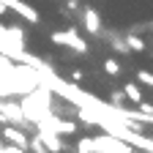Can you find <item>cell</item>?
Wrapping results in <instances>:
<instances>
[{
    "label": "cell",
    "mask_w": 153,
    "mask_h": 153,
    "mask_svg": "<svg viewBox=\"0 0 153 153\" xmlns=\"http://www.w3.org/2000/svg\"><path fill=\"white\" fill-rule=\"evenodd\" d=\"M19 109H22V118H25L27 123H36V126H38L41 120H47L49 115H52V96H49V90L38 85V88L30 90L27 96H22Z\"/></svg>",
    "instance_id": "cell-1"
},
{
    "label": "cell",
    "mask_w": 153,
    "mask_h": 153,
    "mask_svg": "<svg viewBox=\"0 0 153 153\" xmlns=\"http://www.w3.org/2000/svg\"><path fill=\"white\" fill-rule=\"evenodd\" d=\"M52 41L57 47H68L74 52H88V41L76 33V30H60V33H52Z\"/></svg>",
    "instance_id": "cell-2"
},
{
    "label": "cell",
    "mask_w": 153,
    "mask_h": 153,
    "mask_svg": "<svg viewBox=\"0 0 153 153\" xmlns=\"http://www.w3.org/2000/svg\"><path fill=\"white\" fill-rule=\"evenodd\" d=\"M96 153H134V150L131 145L109 137V134H101V137H96Z\"/></svg>",
    "instance_id": "cell-3"
},
{
    "label": "cell",
    "mask_w": 153,
    "mask_h": 153,
    "mask_svg": "<svg viewBox=\"0 0 153 153\" xmlns=\"http://www.w3.org/2000/svg\"><path fill=\"white\" fill-rule=\"evenodd\" d=\"M3 140L11 145V148H19V150H25L27 153V131H22V128H16V126H6L3 128Z\"/></svg>",
    "instance_id": "cell-4"
},
{
    "label": "cell",
    "mask_w": 153,
    "mask_h": 153,
    "mask_svg": "<svg viewBox=\"0 0 153 153\" xmlns=\"http://www.w3.org/2000/svg\"><path fill=\"white\" fill-rule=\"evenodd\" d=\"M3 6L11 8V11H16L22 19H27V22H33V25L41 19V16H38V11H36L33 6H27V3H22V0H3Z\"/></svg>",
    "instance_id": "cell-5"
},
{
    "label": "cell",
    "mask_w": 153,
    "mask_h": 153,
    "mask_svg": "<svg viewBox=\"0 0 153 153\" xmlns=\"http://www.w3.org/2000/svg\"><path fill=\"white\" fill-rule=\"evenodd\" d=\"M36 137L41 140V145L47 148V153H63V150H66V145L60 142V137H57V134H52V131H47V128H38Z\"/></svg>",
    "instance_id": "cell-6"
},
{
    "label": "cell",
    "mask_w": 153,
    "mask_h": 153,
    "mask_svg": "<svg viewBox=\"0 0 153 153\" xmlns=\"http://www.w3.org/2000/svg\"><path fill=\"white\" fill-rule=\"evenodd\" d=\"M0 44H11V47H16V49H25V30L22 27H6V33H3V41Z\"/></svg>",
    "instance_id": "cell-7"
},
{
    "label": "cell",
    "mask_w": 153,
    "mask_h": 153,
    "mask_svg": "<svg viewBox=\"0 0 153 153\" xmlns=\"http://www.w3.org/2000/svg\"><path fill=\"white\" fill-rule=\"evenodd\" d=\"M82 22H85V30L88 33H101V16H99V11L96 8H85L82 11Z\"/></svg>",
    "instance_id": "cell-8"
},
{
    "label": "cell",
    "mask_w": 153,
    "mask_h": 153,
    "mask_svg": "<svg viewBox=\"0 0 153 153\" xmlns=\"http://www.w3.org/2000/svg\"><path fill=\"white\" fill-rule=\"evenodd\" d=\"M123 44H126V49H131V52H142L148 44H145V38H140V36H134V33H128L126 38H123Z\"/></svg>",
    "instance_id": "cell-9"
},
{
    "label": "cell",
    "mask_w": 153,
    "mask_h": 153,
    "mask_svg": "<svg viewBox=\"0 0 153 153\" xmlns=\"http://www.w3.org/2000/svg\"><path fill=\"white\" fill-rule=\"evenodd\" d=\"M123 96H126V99H131L137 107L142 104V90H140V85H137V82H128V85L123 88Z\"/></svg>",
    "instance_id": "cell-10"
},
{
    "label": "cell",
    "mask_w": 153,
    "mask_h": 153,
    "mask_svg": "<svg viewBox=\"0 0 153 153\" xmlns=\"http://www.w3.org/2000/svg\"><path fill=\"white\" fill-rule=\"evenodd\" d=\"M76 153H96V140L93 137H82L76 145Z\"/></svg>",
    "instance_id": "cell-11"
},
{
    "label": "cell",
    "mask_w": 153,
    "mask_h": 153,
    "mask_svg": "<svg viewBox=\"0 0 153 153\" xmlns=\"http://www.w3.org/2000/svg\"><path fill=\"white\" fill-rule=\"evenodd\" d=\"M27 150H33V153H47V148L41 145V140H38V137L27 140Z\"/></svg>",
    "instance_id": "cell-12"
},
{
    "label": "cell",
    "mask_w": 153,
    "mask_h": 153,
    "mask_svg": "<svg viewBox=\"0 0 153 153\" xmlns=\"http://www.w3.org/2000/svg\"><path fill=\"white\" fill-rule=\"evenodd\" d=\"M104 71H107V74H120V63L115 60V57H109V60L104 63Z\"/></svg>",
    "instance_id": "cell-13"
},
{
    "label": "cell",
    "mask_w": 153,
    "mask_h": 153,
    "mask_svg": "<svg viewBox=\"0 0 153 153\" xmlns=\"http://www.w3.org/2000/svg\"><path fill=\"white\" fill-rule=\"evenodd\" d=\"M123 101H126L123 90H112V104H115V109H123Z\"/></svg>",
    "instance_id": "cell-14"
},
{
    "label": "cell",
    "mask_w": 153,
    "mask_h": 153,
    "mask_svg": "<svg viewBox=\"0 0 153 153\" xmlns=\"http://www.w3.org/2000/svg\"><path fill=\"white\" fill-rule=\"evenodd\" d=\"M109 44H112V49H115V52H128V49H126V44H123V38H120V36H112V38H109Z\"/></svg>",
    "instance_id": "cell-15"
},
{
    "label": "cell",
    "mask_w": 153,
    "mask_h": 153,
    "mask_svg": "<svg viewBox=\"0 0 153 153\" xmlns=\"http://www.w3.org/2000/svg\"><path fill=\"white\" fill-rule=\"evenodd\" d=\"M137 76H140V82H142V85H148V88L153 85V74H150V71H140Z\"/></svg>",
    "instance_id": "cell-16"
},
{
    "label": "cell",
    "mask_w": 153,
    "mask_h": 153,
    "mask_svg": "<svg viewBox=\"0 0 153 153\" xmlns=\"http://www.w3.org/2000/svg\"><path fill=\"white\" fill-rule=\"evenodd\" d=\"M66 11H79V0H66Z\"/></svg>",
    "instance_id": "cell-17"
},
{
    "label": "cell",
    "mask_w": 153,
    "mask_h": 153,
    "mask_svg": "<svg viewBox=\"0 0 153 153\" xmlns=\"http://www.w3.org/2000/svg\"><path fill=\"white\" fill-rule=\"evenodd\" d=\"M0 153H25V150H19V148H11V145H3V148H0Z\"/></svg>",
    "instance_id": "cell-18"
},
{
    "label": "cell",
    "mask_w": 153,
    "mask_h": 153,
    "mask_svg": "<svg viewBox=\"0 0 153 153\" xmlns=\"http://www.w3.org/2000/svg\"><path fill=\"white\" fill-rule=\"evenodd\" d=\"M82 76H85V74H82L79 68H76V71H71V79H74V82H79V79H82Z\"/></svg>",
    "instance_id": "cell-19"
},
{
    "label": "cell",
    "mask_w": 153,
    "mask_h": 153,
    "mask_svg": "<svg viewBox=\"0 0 153 153\" xmlns=\"http://www.w3.org/2000/svg\"><path fill=\"white\" fill-rule=\"evenodd\" d=\"M3 33H6V27H3V25H0V41H3Z\"/></svg>",
    "instance_id": "cell-20"
},
{
    "label": "cell",
    "mask_w": 153,
    "mask_h": 153,
    "mask_svg": "<svg viewBox=\"0 0 153 153\" xmlns=\"http://www.w3.org/2000/svg\"><path fill=\"white\" fill-rule=\"evenodd\" d=\"M6 11H8V8H6V6H3V3H0V14H6Z\"/></svg>",
    "instance_id": "cell-21"
},
{
    "label": "cell",
    "mask_w": 153,
    "mask_h": 153,
    "mask_svg": "<svg viewBox=\"0 0 153 153\" xmlns=\"http://www.w3.org/2000/svg\"><path fill=\"white\" fill-rule=\"evenodd\" d=\"M0 123H6V118H3V112H0Z\"/></svg>",
    "instance_id": "cell-22"
},
{
    "label": "cell",
    "mask_w": 153,
    "mask_h": 153,
    "mask_svg": "<svg viewBox=\"0 0 153 153\" xmlns=\"http://www.w3.org/2000/svg\"><path fill=\"white\" fill-rule=\"evenodd\" d=\"M0 148H3V142H0Z\"/></svg>",
    "instance_id": "cell-23"
}]
</instances>
